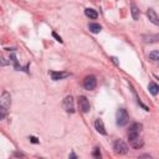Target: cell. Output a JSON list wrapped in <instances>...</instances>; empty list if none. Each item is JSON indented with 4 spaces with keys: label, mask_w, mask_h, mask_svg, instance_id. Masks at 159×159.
<instances>
[{
    "label": "cell",
    "mask_w": 159,
    "mask_h": 159,
    "mask_svg": "<svg viewBox=\"0 0 159 159\" xmlns=\"http://www.w3.org/2000/svg\"><path fill=\"white\" fill-rule=\"evenodd\" d=\"M128 120H129V116H128L127 109L119 108L117 111V124L122 127V125H125L128 123Z\"/></svg>",
    "instance_id": "cell-1"
},
{
    "label": "cell",
    "mask_w": 159,
    "mask_h": 159,
    "mask_svg": "<svg viewBox=\"0 0 159 159\" xmlns=\"http://www.w3.org/2000/svg\"><path fill=\"white\" fill-rule=\"evenodd\" d=\"M142 128H143V125H142L140 123H133V124L130 125L129 130H128V139L130 140V139H133V138L139 137V133H140Z\"/></svg>",
    "instance_id": "cell-2"
},
{
    "label": "cell",
    "mask_w": 159,
    "mask_h": 159,
    "mask_svg": "<svg viewBox=\"0 0 159 159\" xmlns=\"http://www.w3.org/2000/svg\"><path fill=\"white\" fill-rule=\"evenodd\" d=\"M96 86H97V80H96V77H94L93 75H89V76H87V77L83 80V87H84L86 89L92 91V89L96 88Z\"/></svg>",
    "instance_id": "cell-3"
},
{
    "label": "cell",
    "mask_w": 159,
    "mask_h": 159,
    "mask_svg": "<svg viewBox=\"0 0 159 159\" xmlns=\"http://www.w3.org/2000/svg\"><path fill=\"white\" fill-rule=\"evenodd\" d=\"M78 107H80V111H81L82 113L89 112L91 106H89V102H88L87 97H84V96H80V97H78Z\"/></svg>",
    "instance_id": "cell-4"
},
{
    "label": "cell",
    "mask_w": 159,
    "mask_h": 159,
    "mask_svg": "<svg viewBox=\"0 0 159 159\" xmlns=\"http://www.w3.org/2000/svg\"><path fill=\"white\" fill-rule=\"evenodd\" d=\"M113 149L117 154H125L128 152V145L123 140H117V142H114Z\"/></svg>",
    "instance_id": "cell-5"
},
{
    "label": "cell",
    "mask_w": 159,
    "mask_h": 159,
    "mask_svg": "<svg viewBox=\"0 0 159 159\" xmlns=\"http://www.w3.org/2000/svg\"><path fill=\"white\" fill-rule=\"evenodd\" d=\"M63 108L66 109V112L68 113H73L75 112V106H73V97L72 96H67L63 99Z\"/></svg>",
    "instance_id": "cell-6"
},
{
    "label": "cell",
    "mask_w": 159,
    "mask_h": 159,
    "mask_svg": "<svg viewBox=\"0 0 159 159\" xmlns=\"http://www.w3.org/2000/svg\"><path fill=\"white\" fill-rule=\"evenodd\" d=\"M50 75H51V78L53 81H58V80H62V78H66L70 76L68 72H57V71H51Z\"/></svg>",
    "instance_id": "cell-7"
},
{
    "label": "cell",
    "mask_w": 159,
    "mask_h": 159,
    "mask_svg": "<svg viewBox=\"0 0 159 159\" xmlns=\"http://www.w3.org/2000/svg\"><path fill=\"white\" fill-rule=\"evenodd\" d=\"M94 128H96V130L99 133V134H103V135H106L107 134V132H106V128H104V124H103V122H102V119H96L94 120Z\"/></svg>",
    "instance_id": "cell-8"
},
{
    "label": "cell",
    "mask_w": 159,
    "mask_h": 159,
    "mask_svg": "<svg viewBox=\"0 0 159 159\" xmlns=\"http://www.w3.org/2000/svg\"><path fill=\"white\" fill-rule=\"evenodd\" d=\"M147 15H148L149 20H150V21H152L154 25H159V17H158L157 12H155L153 9H148V11H147Z\"/></svg>",
    "instance_id": "cell-9"
},
{
    "label": "cell",
    "mask_w": 159,
    "mask_h": 159,
    "mask_svg": "<svg viewBox=\"0 0 159 159\" xmlns=\"http://www.w3.org/2000/svg\"><path fill=\"white\" fill-rule=\"evenodd\" d=\"M143 144H144V142H143V139H142V138H139V137L130 139V145H132L133 148H135V149L142 148V147H143Z\"/></svg>",
    "instance_id": "cell-10"
},
{
    "label": "cell",
    "mask_w": 159,
    "mask_h": 159,
    "mask_svg": "<svg viewBox=\"0 0 159 159\" xmlns=\"http://www.w3.org/2000/svg\"><path fill=\"white\" fill-rule=\"evenodd\" d=\"M84 14H86V16H88L89 19H97V17H98V12H97L94 9H91V7H87V9L84 10Z\"/></svg>",
    "instance_id": "cell-11"
},
{
    "label": "cell",
    "mask_w": 159,
    "mask_h": 159,
    "mask_svg": "<svg viewBox=\"0 0 159 159\" xmlns=\"http://www.w3.org/2000/svg\"><path fill=\"white\" fill-rule=\"evenodd\" d=\"M130 12H132V17H133L134 20H137V19L139 17V9L137 7L135 4H132V5H130Z\"/></svg>",
    "instance_id": "cell-12"
},
{
    "label": "cell",
    "mask_w": 159,
    "mask_h": 159,
    "mask_svg": "<svg viewBox=\"0 0 159 159\" xmlns=\"http://www.w3.org/2000/svg\"><path fill=\"white\" fill-rule=\"evenodd\" d=\"M88 29H89V31L93 32V34H98V32L102 30V27H101L99 24H89V25H88Z\"/></svg>",
    "instance_id": "cell-13"
},
{
    "label": "cell",
    "mask_w": 159,
    "mask_h": 159,
    "mask_svg": "<svg viewBox=\"0 0 159 159\" xmlns=\"http://www.w3.org/2000/svg\"><path fill=\"white\" fill-rule=\"evenodd\" d=\"M148 88H149V92H150L153 96H155V94L158 93V91H159L158 84H157V83H154V82H150V83H149V86H148Z\"/></svg>",
    "instance_id": "cell-14"
},
{
    "label": "cell",
    "mask_w": 159,
    "mask_h": 159,
    "mask_svg": "<svg viewBox=\"0 0 159 159\" xmlns=\"http://www.w3.org/2000/svg\"><path fill=\"white\" fill-rule=\"evenodd\" d=\"M149 58L153 60V61H158L159 60V51L158 50H154L149 53Z\"/></svg>",
    "instance_id": "cell-15"
},
{
    "label": "cell",
    "mask_w": 159,
    "mask_h": 159,
    "mask_svg": "<svg viewBox=\"0 0 159 159\" xmlns=\"http://www.w3.org/2000/svg\"><path fill=\"white\" fill-rule=\"evenodd\" d=\"M92 155H93V158H94V159H102V155H101V150H99V148H98V147H96V148L93 149V153H92Z\"/></svg>",
    "instance_id": "cell-16"
},
{
    "label": "cell",
    "mask_w": 159,
    "mask_h": 159,
    "mask_svg": "<svg viewBox=\"0 0 159 159\" xmlns=\"http://www.w3.org/2000/svg\"><path fill=\"white\" fill-rule=\"evenodd\" d=\"M6 114H7V109L0 104V119H4L6 117Z\"/></svg>",
    "instance_id": "cell-17"
},
{
    "label": "cell",
    "mask_w": 159,
    "mask_h": 159,
    "mask_svg": "<svg viewBox=\"0 0 159 159\" xmlns=\"http://www.w3.org/2000/svg\"><path fill=\"white\" fill-rule=\"evenodd\" d=\"M144 39H149V40H147V42H155V41L158 40V35H152V36L144 37Z\"/></svg>",
    "instance_id": "cell-18"
},
{
    "label": "cell",
    "mask_w": 159,
    "mask_h": 159,
    "mask_svg": "<svg viewBox=\"0 0 159 159\" xmlns=\"http://www.w3.org/2000/svg\"><path fill=\"white\" fill-rule=\"evenodd\" d=\"M138 159H153V157H152V155H149V154H142Z\"/></svg>",
    "instance_id": "cell-19"
},
{
    "label": "cell",
    "mask_w": 159,
    "mask_h": 159,
    "mask_svg": "<svg viewBox=\"0 0 159 159\" xmlns=\"http://www.w3.org/2000/svg\"><path fill=\"white\" fill-rule=\"evenodd\" d=\"M52 36H53V37H55V39H56V40H57V41H58L60 43L62 42V39H61V36H58V35H57L56 32H52Z\"/></svg>",
    "instance_id": "cell-20"
},
{
    "label": "cell",
    "mask_w": 159,
    "mask_h": 159,
    "mask_svg": "<svg viewBox=\"0 0 159 159\" xmlns=\"http://www.w3.org/2000/svg\"><path fill=\"white\" fill-rule=\"evenodd\" d=\"M70 159H77V155H76V154L72 152V153L70 154Z\"/></svg>",
    "instance_id": "cell-21"
},
{
    "label": "cell",
    "mask_w": 159,
    "mask_h": 159,
    "mask_svg": "<svg viewBox=\"0 0 159 159\" xmlns=\"http://www.w3.org/2000/svg\"><path fill=\"white\" fill-rule=\"evenodd\" d=\"M30 140H31L32 143H39V140H37L35 137H30Z\"/></svg>",
    "instance_id": "cell-22"
}]
</instances>
